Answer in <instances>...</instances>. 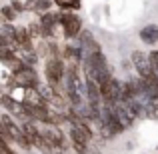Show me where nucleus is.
Here are the masks:
<instances>
[{
    "mask_svg": "<svg viewBox=\"0 0 158 154\" xmlns=\"http://www.w3.org/2000/svg\"><path fill=\"white\" fill-rule=\"evenodd\" d=\"M44 74H46V82L52 86H60L62 80L66 76V66L62 62V58L52 56L46 58V66H44Z\"/></svg>",
    "mask_w": 158,
    "mask_h": 154,
    "instance_id": "1",
    "label": "nucleus"
},
{
    "mask_svg": "<svg viewBox=\"0 0 158 154\" xmlns=\"http://www.w3.org/2000/svg\"><path fill=\"white\" fill-rule=\"evenodd\" d=\"M60 26L64 38H78L82 32V22L72 10H60Z\"/></svg>",
    "mask_w": 158,
    "mask_h": 154,
    "instance_id": "2",
    "label": "nucleus"
},
{
    "mask_svg": "<svg viewBox=\"0 0 158 154\" xmlns=\"http://www.w3.org/2000/svg\"><path fill=\"white\" fill-rule=\"evenodd\" d=\"M100 94L104 104H116L122 100V82L116 80L114 76L110 80H106L104 84H100Z\"/></svg>",
    "mask_w": 158,
    "mask_h": 154,
    "instance_id": "3",
    "label": "nucleus"
},
{
    "mask_svg": "<svg viewBox=\"0 0 158 154\" xmlns=\"http://www.w3.org/2000/svg\"><path fill=\"white\" fill-rule=\"evenodd\" d=\"M14 80L18 82V86H22L24 90L26 88H38V74H36L34 66L30 64H22L18 70L14 72Z\"/></svg>",
    "mask_w": 158,
    "mask_h": 154,
    "instance_id": "4",
    "label": "nucleus"
},
{
    "mask_svg": "<svg viewBox=\"0 0 158 154\" xmlns=\"http://www.w3.org/2000/svg\"><path fill=\"white\" fill-rule=\"evenodd\" d=\"M130 62H132V66H134V70L138 72V76L148 78L150 74H154V70H152V66H150V60H148V54H144L142 50L132 52Z\"/></svg>",
    "mask_w": 158,
    "mask_h": 154,
    "instance_id": "5",
    "label": "nucleus"
},
{
    "mask_svg": "<svg viewBox=\"0 0 158 154\" xmlns=\"http://www.w3.org/2000/svg\"><path fill=\"white\" fill-rule=\"evenodd\" d=\"M78 46L82 48V52H84L86 58H90L92 54H98L100 52V44L96 42V38H94V34L90 30H82L80 36H78ZM84 58V60H86Z\"/></svg>",
    "mask_w": 158,
    "mask_h": 154,
    "instance_id": "6",
    "label": "nucleus"
},
{
    "mask_svg": "<svg viewBox=\"0 0 158 154\" xmlns=\"http://www.w3.org/2000/svg\"><path fill=\"white\" fill-rule=\"evenodd\" d=\"M114 112H116V116H118V120L122 122L124 128H130L132 124H134V120L138 118V116H136V112L130 108V104L124 102V100H120V102L114 104Z\"/></svg>",
    "mask_w": 158,
    "mask_h": 154,
    "instance_id": "7",
    "label": "nucleus"
},
{
    "mask_svg": "<svg viewBox=\"0 0 158 154\" xmlns=\"http://www.w3.org/2000/svg\"><path fill=\"white\" fill-rule=\"evenodd\" d=\"M40 24H42V36L44 38H52L56 24H60V12H46L40 16Z\"/></svg>",
    "mask_w": 158,
    "mask_h": 154,
    "instance_id": "8",
    "label": "nucleus"
},
{
    "mask_svg": "<svg viewBox=\"0 0 158 154\" xmlns=\"http://www.w3.org/2000/svg\"><path fill=\"white\" fill-rule=\"evenodd\" d=\"M68 136H70V140H72V146H74V150H76V154H86V148H88V142H90L88 136L82 130L74 128V126H70Z\"/></svg>",
    "mask_w": 158,
    "mask_h": 154,
    "instance_id": "9",
    "label": "nucleus"
},
{
    "mask_svg": "<svg viewBox=\"0 0 158 154\" xmlns=\"http://www.w3.org/2000/svg\"><path fill=\"white\" fill-rule=\"evenodd\" d=\"M0 102H2L4 110L12 112L14 116H20V118H24V120H30V118L26 116V112H24V104H22V102H16L14 98H12V96H8V94H2Z\"/></svg>",
    "mask_w": 158,
    "mask_h": 154,
    "instance_id": "10",
    "label": "nucleus"
},
{
    "mask_svg": "<svg viewBox=\"0 0 158 154\" xmlns=\"http://www.w3.org/2000/svg\"><path fill=\"white\" fill-rule=\"evenodd\" d=\"M22 104H30V106H48V100L38 92V88H26L22 94Z\"/></svg>",
    "mask_w": 158,
    "mask_h": 154,
    "instance_id": "11",
    "label": "nucleus"
},
{
    "mask_svg": "<svg viewBox=\"0 0 158 154\" xmlns=\"http://www.w3.org/2000/svg\"><path fill=\"white\" fill-rule=\"evenodd\" d=\"M140 40H142L144 44H148V46L156 44L158 42V26L156 24H146V26L140 30Z\"/></svg>",
    "mask_w": 158,
    "mask_h": 154,
    "instance_id": "12",
    "label": "nucleus"
},
{
    "mask_svg": "<svg viewBox=\"0 0 158 154\" xmlns=\"http://www.w3.org/2000/svg\"><path fill=\"white\" fill-rule=\"evenodd\" d=\"M18 58L24 62V64L34 66L38 62V52H34L32 48H24V50H18Z\"/></svg>",
    "mask_w": 158,
    "mask_h": 154,
    "instance_id": "13",
    "label": "nucleus"
},
{
    "mask_svg": "<svg viewBox=\"0 0 158 154\" xmlns=\"http://www.w3.org/2000/svg\"><path fill=\"white\" fill-rule=\"evenodd\" d=\"M56 6H60L62 10H78L80 8V0H54Z\"/></svg>",
    "mask_w": 158,
    "mask_h": 154,
    "instance_id": "14",
    "label": "nucleus"
},
{
    "mask_svg": "<svg viewBox=\"0 0 158 154\" xmlns=\"http://www.w3.org/2000/svg\"><path fill=\"white\" fill-rule=\"evenodd\" d=\"M0 14H2V18H4V22H12V20L18 16V12L14 10V8L10 6V4H6V6H2L0 8Z\"/></svg>",
    "mask_w": 158,
    "mask_h": 154,
    "instance_id": "15",
    "label": "nucleus"
},
{
    "mask_svg": "<svg viewBox=\"0 0 158 154\" xmlns=\"http://www.w3.org/2000/svg\"><path fill=\"white\" fill-rule=\"evenodd\" d=\"M0 30H2V36H4V38H8V40H12V38H14V34H16V28L12 26L10 22H2Z\"/></svg>",
    "mask_w": 158,
    "mask_h": 154,
    "instance_id": "16",
    "label": "nucleus"
},
{
    "mask_svg": "<svg viewBox=\"0 0 158 154\" xmlns=\"http://www.w3.org/2000/svg\"><path fill=\"white\" fill-rule=\"evenodd\" d=\"M50 6H52V2H50V0H38V4H36L34 12L42 16V14H46V12H50Z\"/></svg>",
    "mask_w": 158,
    "mask_h": 154,
    "instance_id": "17",
    "label": "nucleus"
},
{
    "mask_svg": "<svg viewBox=\"0 0 158 154\" xmlns=\"http://www.w3.org/2000/svg\"><path fill=\"white\" fill-rule=\"evenodd\" d=\"M28 30H30L32 38H34V36H42V24L40 22H30L28 24Z\"/></svg>",
    "mask_w": 158,
    "mask_h": 154,
    "instance_id": "18",
    "label": "nucleus"
},
{
    "mask_svg": "<svg viewBox=\"0 0 158 154\" xmlns=\"http://www.w3.org/2000/svg\"><path fill=\"white\" fill-rule=\"evenodd\" d=\"M148 60H150V66H152V70H158V50H152V52H148Z\"/></svg>",
    "mask_w": 158,
    "mask_h": 154,
    "instance_id": "19",
    "label": "nucleus"
},
{
    "mask_svg": "<svg viewBox=\"0 0 158 154\" xmlns=\"http://www.w3.org/2000/svg\"><path fill=\"white\" fill-rule=\"evenodd\" d=\"M0 154H16V152L10 148V142L2 140V142H0Z\"/></svg>",
    "mask_w": 158,
    "mask_h": 154,
    "instance_id": "20",
    "label": "nucleus"
},
{
    "mask_svg": "<svg viewBox=\"0 0 158 154\" xmlns=\"http://www.w3.org/2000/svg\"><path fill=\"white\" fill-rule=\"evenodd\" d=\"M10 6L14 8V10L18 12V14H20V12H22V10H26V6H24L22 2H18V0H12V2H10Z\"/></svg>",
    "mask_w": 158,
    "mask_h": 154,
    "instance_id": "21",
    "label": "nucleus"
}]
</instances>
